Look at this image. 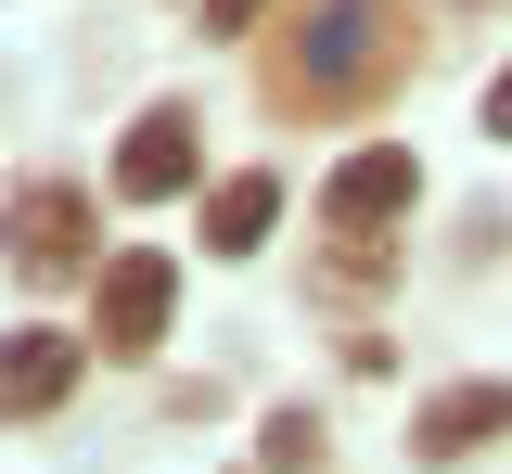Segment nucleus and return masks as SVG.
<instances>
[{
    "label": "nucleus",
    "mask_w": 512,
    "mask_h": 474,
    "mask_svg": "<svg viewBox=\"0 0 512 474\" xmlns=\"http://www.w3.org/2000/svg\"><path fill=\"white\" fill-rule=\"evenodd\" d=\"M410 65H423V13L410 0H308L256 90H269V116L320 129V116H372Z\"/></svg>",
    "instance_id": "obj_1"
},
{
    "label": "nucleus",
    "mask_w": 512,
    "mask_h": 474,
    "mask_svg": "<svg viewBox=\"0 0 512 474\" xmlns=\"http://www.w3.org/2000/svg\"><path fill=\"white\" fill-rule=\"evenodd\" d=\"M0 257H13L26 282H90V270H103L90 193H77V180H26V193L0 205Z\"/></svg>",
    "instance_id": "obj_2"
},
{
    "label": "nucleus",
    "mask_w": 512,
    "mask_h": 474,
    "mask_svg": "<svg viewBox=\"0 0 512 474\" xmlns=\"http://www.w3.org/2000/svg\"><path fill=\"white\" fill-rule=\"evenodd\" d=\"M167 321H180V257L128 244V257H103V270H90V346H103V359H154V346H167Z\"/></svg>",
    "instance_id": "obj_3"
},
{
    "label": "nucleus",
    "mask_w": 512,
    "mask_h": 474,
    "mask_svg": "<svg viewBox=\"0 0 512 474\" xmlns=\"http://www.w3.org/2000/svg\"><path fill=\"white\" fill-rule=\"evenodd\" d=\"M423 205V154L410 141H359L333 180H320V231H397Z\"/></svg>",
    "instance_id": "obj_4"
},
{
    "label": "nucleus",
    "mask_w": 512,
    "mask_h": 474,
    "mask_svg": "<svg viewBox=\"0 0 512 474\" xmlns=\"http://www.w3.org/2000/svg\"><path fill=\"white\" fill-rule=\"evenodd\" d=\"M77 372H90V334L13 321V334H0V423H52V410L77 398Z\"/></svg>",
    "instance_id": "obj_5"
},
{
    "label": "nucleus",
    "mask_w": 512,
    "mask_h": 474,
    "mask_svg": "<svg viewBox=\"0 0 512 474\" xmlns=\"http://www.w3.org/2000/svg\"><path fill=\"white\" fill-rule=\"evenodd\" d=\"M487 436H512V372H474V385H436V398L410 410V462H474Z\"/></svg>",
    "instance_id": "obj_6"
},
{
    "label": "nucleus",
    "mask_w": 512,
    "mask_h": 474,
    "mask_svg": "<svg viewBox=\"0 0 512 474\" xmlns=\"http://www.w3.org/2000/svg\"><path fill=\"white\" fill-rule=\"evenodd\" d=\"M192 180H205V129H192V103H154V116L116 141V193L167 205V193H192Z\"/></svg>",
    "instance_id": "obj_7"
},
{
    "label": "nucleus",
    "mask_w": 512,
    "mask_h": 474,
    "mask_svg": "<svg viewBox=\"0 0 512 474\" xmlns=\"http://www.w3.org/2000/svg\"><path fill=\"white\" fill-rule=\"evenodd\" d=\"M269 218H282V180H269V167H231V180L205 193V257H256Z\"/></svg>",
    "instance_id": "obj_8"
},
{
    "label": "nucleus",
    "mask_w": 512,
    "mask_h": 474,
    "mask_svg": "<svg viewBox=\"0 0 512 474\" xmlns=\"http://www.w3.org/2000/svg\"><path fill=\"white\" fill-rule=\"evenodd\" d=\"M256 462H269V474H320V410L282 398L269 423H256Z\"/></svg>",
    "instance_id": "obj_9"
},
{
    "label": "nucleus",
    "mask_w": 512,
    "mask_h": 474,
    "mask_svg": "<svg viewBox=\"0 0 512 474\" xmlns=\"http://www.w3.org/2000/svg\"><path fill=\"white\" fill-rule=\"evenodd\" d=\"M269 13H282V0H192V26H205V39H256Z\"/></svg>",
    "instance_id": "obj_10"
},
{
    "label": "nucleus",
    "mask_w": 512,
    "mask_h": 474,
    "mask_svg": "<svg viewBox=\"0 0 512 474\" xmlns=\"http://www.w3.org/2000/svg\"><path fill=\"white\" fill-rule=\"evenodd\" d=\"M487 141H512V65L487 77Z\"/></svg>",
    "instance_id": "obj_11"
}]
</instances>
